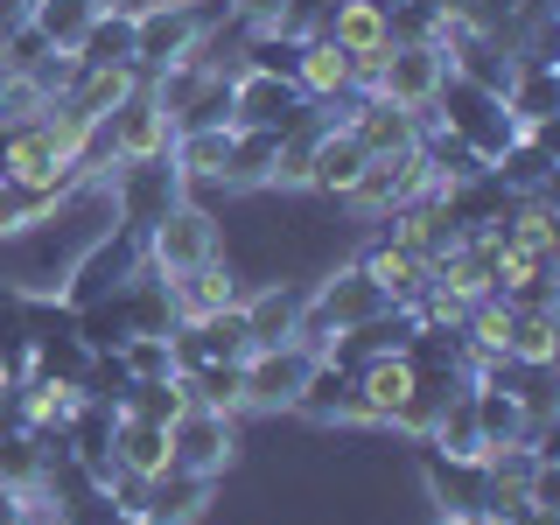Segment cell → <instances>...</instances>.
Listing matches in <instances>:
<instances>
[{"label": "cell", "mask_w": 560, "mask_h": 525, "mask_svg": "<svg viewBox=\"0 0 560 525\" xmlns=\"http://www.w3.org/2000/svg\"><path fill=\"white\" fill-rule=\"evenodd\" d=\"M378 308H393V302H385V288L358 267V259H343V267H329V273L308 288L302 323H294V343H308L315 358H323V343H329V337H343V329L372 323Z\"/></svg>", "instance_id": "1"}, {"label": "cell", "mask_w": 560, "mask_h": 525, "mask_svg": "<svg viewBox=\"0 0 560 525\" xmlns=\"http://www.w3.org/2000/svg\"><path fill=\"white\" fill-rule=\"evenodd\" d=\"M140 253H148V267L154 273H189V267H203V259H218L224 253V224H218V210H203V203H168L162 218L140 232Z\"/></svg>", "instance_id": "2"}, {"label": "cell", "mask_w": 560, "mask_h": 525, "mask_svg": "<svg viewBox=\"0 0 560 525\" xmlns=\"http://www.w3.org/2000/svg\"><path fill=\"white\" fill-rule=\"evenodd\" d=\"M148 267V253H140V232H119V224H105V232L84 245L78 259H70V273H63V302L70 308H84V302H105V294H119L127 280Z\"/></svg>", "instance_id": "3"}, {"label": "cell", "mask_w": 560, "mask_h": 525, "mask_svg": "<svg viewBox=\"0 0 560 525\" xmlns=\"http://www.w3.org/2000/svg\"><path fill=\"white\" fill-rule=\"evenodd\" d=\"M434 119H442L448 133H463L483 162H498V148L518 133L512 113H504V98L490 92V84H477V78H455V70L442 78V92H434Z\"/></svg>", "instance_id": "4"}, {"label": "cell", "mask_w": 560, "mask_h": 525, "mask_svg": "<svg viewBox=\"0 0 560 525\" xmlns=\"http://www.w3.org/2000/svg\"><path fill=\"white\" fill-rule=\"evenodd\" d=\"M315 372L308 343H259L238 358V385H245V413H294V393Z\"/></svg>", "instance_id": "5"}, {"label": "cell", "mask_w": 560, "mask_h": 525, "mask_svg": "<svg viewBox=\"0 0 560 525\" xmlns=\"http://www.w3.org/2000/svg\"><path fill=\"white\" fill-rule=\"evenodd\" d=\"M413 197H434V168H428V154H420V148H399V154H372L343 203L358 210V218L378 224L385 210H399V203H413Z\"/></svg>", "instance_id": "6"}, {"label": "cell", "mask_w": 560, "mask_h": 525, "mask_svg": "<svg viewBox=\"0 0 560 525\" xmlns=\"http://www.w3.org/2000/svg\"><path fill=\"white\" fill-rule=\"evenodd\" d=\"M98 189H105V203H113L119 232H148L168 203H183V175H175L168 162H119Z\"/></svg>", "instance_id": "7"}, {"label": "cell", "mask_w": 560, "mask_h": 525, "mask_svg": "<svg viewBox=\"0 0 560 525\" xmlns=\"http://www.w3.org/2000/svg\"><path fill=\"white\" fill-rule=\"evenodd\" d=\"M238 420L232 413H210V407H183L168 420V463L175 469H197V477H224L238 463Z\"/></svg>", "instance_id": "8"}, {"label": "cell", "mask_w": 560, "mask_h": 525, "mask_svg": "<svg viewBox=\"0 0 560 525\" xmlns=\"http://www.w3.org/2000/svg\"><path fill=\"white\" fill-rule=\"evenodd\" d=\"M197 43H203L197 8H183V0H154V8H140L133 14V70H140V84H148L162 63L189 57Z\"/></svg>", "instance_id": "9"}, {"label": "cell", "mask_w": 560, "mask_h": 525, "mask_svg": "<svg viewBox=\"0 0 560 525\" xmlns=\"http://www.w3.org/2000/svg\"><path fill=\"white\" fill-rule=\"evenodd\" d=\"M448 78V57L442 43H385V63H378V98H393L399 113H420V105H434V92H442Z\"/></svg>", "instance_id": "10"}, {"label": "cell", "mask_w": 560, "mask_h": 525, "mask_svg": "<svg viewBox=\"0 0 560 525\" xmlns=\"http://www.w3.org/2000/svg\"><path fill=\"white\" fill-rule=\"evenodd\" d=\"M105 133H113V154H119V162H168L175 119L162 113V98H154L148 84H133V92L105 113Z\"/></svg>", "instance_id": "11"}, {"label": "cell", "mask_w": 560, "mask_h": 525, "mask_svg": "<svg viewBox=\"0 0 560 525\" xmlns=\"http://www.w3.org/2000/svg\"><path fill=\"white\" fill-rule=\"evenodd\" d=\"M302 113H308V98H302L294 78H267V70H238V78H232V127L288 133Z\"/></svg>", "instance_id": "12"}, {"label": "cell", "mask_w": 560, "mask_h": 525, "mask_svg": "<svg viewBox=\"0 0 560 525\" xmlns=\"http://www.w3.org/2000/svg\"><path fill=\"white\" fill-rule=\"evenodd\" d=\"M294 413L308 420V428H372L364 420V399H358V372H343V364L315 358L308 385L294 393Z\"/></svg>", "instance_id": "13"}, {"label": "cell", "mask_w": 560, "mask_h": 525, "mask_svg": "<svg viewBox=\"0 0 560 525\" xmlns=\"http://www.w3.org/2000/svg\"><path fill=\"white\" fill-rule=\"evenodd\" d=\"M420 448V490H428L434 512H455V518H477L483 512V463H463V455H442L428 442Z\"/></svg>", "instance_id": "14"}, {"label": "cell", "mask_w": 560, "mask_h": 525, "mask_svg": "<svg viewBox=\"0 0 560 525\" xmlns=\"http://www.w3.org/2000/svg\"><path fill=\"white\" fill-rule=\"evenodd\" d=\"M302 302H308L302 280H259V288H245L238 315H245V337H253V350H259V343H294Z\"/></svg>", "instance_id": "15"}, {"label": "cell", "mask_w": 560, "mask_h": 525, "mask_svg": "<svg viewBox=\"0 0 560 525\" xmlns=\"http://www.w3.org/2000/svg\"><path fill=\"white\" fill-rule=\"evenodd\" d=\"M168 294H175V323H203V315H218V308H232L245 302V280L232 273V259H203V267H189V273H175L168 280Z\"/></svg>", "instance_id": "16"}, {"label": "cell", "mask_w": 560, "mask_h": 525, "mask_svg": "<svg viewBox=\"0 0 560 525\" xmlns=\"http://www.w3.org/2000/svg\"><path fill=\"white\" fill-rule=\"evenodd\" d=\"M210 498H218V477H197V469H162V477H148V525H197L210 512Z\"/></svg>", "instance_id": "17"}, {"label": "cell", "mask_w": 560, "mask_h": 525, "mask_svg": "<svg viewBox=\"0 0 560 525\" xmlns=\"http://www.w3.org/2000/svg\"><path fill=\"white\" fill-rule=\"evenodd\" d=\"M364 162H372V154H364L358 140L343 133V119H329L323 140H315V154H308V189H315V197H337V203H343L350 183L364 175Z\"/></svg>", "instance_id": "18"}, {"label": "cell", "mask_w": 560, "mask_h": 525, "mask_svg": "<svg viewBox=\"0 0 560 525\" xmlns=\"http://www.w3.org/2000/svg\"><path fill=\"white\" fill-rule=\"evenodd\" d=\"M358 267L372 273L378 288H385V302H399V308H413V302H420V288L434 280V267H428V259H420V253H407V245H393V238H372V245L358 253Z\"/></svg>", "instance_id": "19"}, {"label": "cell", "mask_w": 560, "mask_h": 525, "mask_svg": "<svg viewBox=\"0 0 560 525\" xmlns=\"http://www.w3.org/2000/svg\"><path fill=\"white\" fill-rule=\"evenodd\" d=\"M553 168H560V154L539 148V140H525V133H512L498 148V162H490V175L504 183V197H553Z\"/></svg>", "instance_id": "20"}, {"label": "cell", "mask_w": 560, "mask_h": 525, "mask_svg": "<svg viewBox=\"0 0 560 525\" xmlns=\"http://www.w3.org/2000/svg\"><path fill=\"white\" fill-rule=\"evenodd\" d=\"M504 113L512 127H533V119H553L560 113V63H539V57H518L512 63V84H504Z\"/></svg>", "instance_id": "21"}, {"label": "cell", "mask_w": 560, "mask_h": 525, "mask_svg": "<svg viewBox=\"0 0 560 525\" xmlns=\"http://www.w3.org/2000/svg\"><path fill=\"white\" fill-rule=\"evenodd\" d=\"M280 162V133L267 127H232V154H224V197H253V189L273 183Z\"/></svg>", "instance_id": "22"}, {"label": "cell", "mask_w": 560, "mask_h": 525, "mask_svg": "<svg viewBox=\"0 0 560 525\" xmlns=\"http://www.w3.org/2000/svg\"><path fill=\"white\" fill-rule=\"evenodd\" d=\"M294 84H302V98L323 105V113H337V105L358 92V84H350V57H343L337 43H323V35H308V43H302V70H294Z\"/></svg>", "instance_id": "23"}, {"label": "cell", "mask_w": 560, "mask_h": 525, "mask_svg": "<svg viewBox=\"0 0 560 525\" xmlns=\"http://www.w3.org/2000/svg\"><path fill=\"white\" fill-rule=\"evenodd\" d=\"M98 0H28V28L43 35L49 49H63V57H78V43L92 35V22H98Z\"/></svg>", "instance_id": "24"}, {"label": "cell", "mask_w": 560, "mask_h": 525, "mask_svg": "<svg viewBox=\"0 0 560 525\" xmlns=\"http://www.w3.org/2000/svg\"><path fill=\"white\" fill-rule=\"evenodd\" d=\"M469 407H477V434L483 448H504V442H533V420H525L512 385H469Z\"/></svg>", "instance_id": "25"}, {"label": "cell", "mask_w": 560, "mask_h": 525, "mask_svg": "<svg viewBox=\"0 0 560 525\" xmlns=\"http://www.w3.org/2000/svg\"><path fill=\"white\" fill-rule=\"evenodd\" d=\"M428 448H442V455H463V463H477L483 455V434H477V407H469V385H455V393L434 407L428 420V434H420Z\"/></svg>", "instance_id": "26"}, {"label": "cell", "mask_w": 560, "mask_h": 525, "mask_svg": "<svg viewBox=\"0 0 560 525\" xmlns=\"http://www.w3.org/2000/svg\"><path fill=\"white\" fill-rule=\"evenodd\" d=\"M113 463L133 469V477H162V469H168V428L119 413V420H113Z\"/></svg>", "instance_id": "27"}, {"label": "cell", "mask_w": 560, "mask_h": 525, "mask_svg": "<svg viewBox=\"0 0 560 525\" xmlns=\"http://www.w3.org/2000/svg\"><path fill=\"white\" fill-rule=\"evenodd\" d=\"M504 232H512V245H525V253H539V259L560 267V210H553V197H512Z\"/></svg>", "instance_id": "28"}, {"label": "cell", "mask_w": 560, "mask_h": 525, "mask_svg": "<svg viewBox=\"0 0 560 525\" xmlns=\"http://www.w3.org/2000/svg\"><path fill=\"white\" fill-rule=\"evenodd\" d=\"M315 35H323V43H337L343 57H364V49H385V14L364 8V0H337Z\"/></svg>", "instance_id": "29"}, {"label": "cell", "mask_w": 560, "mask_h": 525, "mask_svg": "<svg viewBox=\"0 0 560 525\" xmlns=\"http://www.w3.org/2000/svg\"><path fill=\"white\" fill-rule=\"evenodd\" d=\"M504 350H512L518 364H553L560 358V308H512Z\"/></svg>", "instance_id": "30"}, {"label": "cell", "mask_w": 560, "mask_h": 525, "mask_svg": "<svg viewBox=\"0 0 560 525\" xmlns=\"http://www.w3.org/2000/svg\"><path fill=\"white\" fill-rule=\"evenodd\" d=\"M127 308H133V337H168L175 329V294H168V273L140 267L127 280Z\"/></svg>", "instance_id": "31"}, {"label": "cell", "mask_w": 560, "mask_h": 525, "mask_svg": "<svg viewBox=\"0 0 560 525\" xmlns=\"http://www.w3.org/2000/svg\"><path fill=\"white\" fill-rule=\"evenodd\" d=\"M78 63L84 70H119V63H133V14H119V8H105L92 35L78 43Z\"/></svg>", "instance_id": "32"}, {"label": "cell", "mask_w": 560, "mask_h": 525, "mask_svg": "<svg viewBox=\"0 0 560 525\" xmlns=\"http://www.w3.org/2000/svg\"><path fill=\"white\" fill-rule=\"evenodd\" d=\"M133 84H140V70H133V63H119V70H84V63H78V84H70L63 98L78 105L84 119H105V113H113L119 98L133 92Z\"/></svg>", "instance_id": "33"}, {"label": "cell", "mask_w": 560, "mask_h": 525, "mask_svg": "<svg viewBox=\"0 0 560 525\" xmlns=\"http://www.w3.org/2000/svg\"><path fill=\"white\" fill-rule=\"evenodd\" d=\"M78 337H84V350H119V343H127V337H133L127 288L105 294V302H84V308H78Z\"/></svg>", "instance_id": "34"}, {"label": "cell", "mask_w": 560, "mask_h": 525, "mask_svg": "<svg viewBox=\"0 0 560 525\" xmlns=\"http://www.w3.org/2000/svg\"><path fill=\"white\" fill-rule=\"evenodd\" d=\"M189 407V385H183V372L175 378H140V385H127V399H119V413H133V420H154V428H168L175 413Z\"/></svg>", "instance_id": "35"}, {"label": "cell", "mask_w": 560, "mask_h": 525, "mask_svg": "<svg viewBox=\"0 0 560 525\" xmlns=\"http://www.w3.org/2000/svg\"><path fill=\"white\" fill-rule=\"evenodd\" d=\"M63 197L57 189H35V183H8V175H0V238H22L28 224H43L49 210H57Z\"/></svg>", "instance_id": "36"}, {"label": "cell", "mask_w": 560, "mask_h": 525, "mask_svg": "<svg viewBox=\"0 0 560 525\" xmlns=\"http://www.w3.org/2000/svg\"><path fill=\"white\" fill-rule=\"evenodd\" d=\"M43 84L28 78V70H0V127H28V119H43Z\"/></svg>", "instance_id": "37"}, {"label": "cell", "mask_w": 560, "mask_h": 525, "mask_svg": "<svg viewBox=\"0 0 560 525\" xmlns=\"http://www.w3.org/2000/svg\"><path fill=\"white\" fill-rule=\"evenodd\" d=\"M189 127H232V78H210L203 92L175 113V133H189Z\"/></svg>", "instance_id": "38"}, {"label": "cell", "mask_w": 560, "mask_h": 525, "mask_svg": "<svg viewBox=\"0 0 560 525\" xmlns=\"http://www.w3.org/2000/svg\"><path fill=\"white\" fill-rule=\"evenodd\" d=\"M119 364H127L133 385H140V378H175V350H168V337H127V343H119Z\"/></svg>", "instance_id": "39"}, {"label": "cell", "mask_w": 560, "mask_h": 525, "mask_svg": "<svg viewBox=\"0 0 560 525\" xmlns=\"http://www.w3.org/2000/svg\"><path fill=\"white\" fill-rule=\"evenodd\" d=\"M43 57H49V43H43V35H35L28 22L14 28L8 43H0V70H35V63H43Z\"/></svg>", "instance_id": "40"}, {"label": "cell", "mask_w": 560, "mask_h": 525, "mask_svg": "<svg viewBox=\"0 0 560 525\" xmlns=\"http://www.w3.org/2000/svg\"><path fill=\"white\" fill-rule=\"evenodd\" d=\"M280 14H288V0H232L238 28H280Z\"/></svg>", "instance_id": "41"}, {"label": "cell", "mask_w": 560, "mask_h": 525, "mask_svg": "<svg viewBox=\"0 0 560 525\" xmlns=\"http://www.w3.org/2000/svg\"><path fill=\"white\" fill-rule=\"evenodd\" d=\"M28 504H35V483H0V525H28Z\"/></svg>", "instance_id": "42"}, {"label": "cell", "mask_w": 560, "mask_h": 525, "mask_svg": "<svg viewBox=\"0 0 560 525\" xmlns=\"http://www.w3.org/2000/svg\"><path fill=\"white\" fill-rule=\"evenodd\" d=\"M22 22H28V0H0V43H8Z\"/></svg>", "instance_id": "43"}, {"label": "cell", "mask_w": 560, "mask_h": 525, "mask_svg": "<svg viewBox=\"0 0 560 525\" xmlns=\"http://www.w3.org/2000/svg\"><path fill=\"white\" fill-rule=\"evenodd\" d=\"M413 8H428V14H442V22H448V14H463L469 0H413Z\"/></svg>", "instance_id": "44"}, {"label": "cell", "mask_w": 560, "mask_h": 525, "mask_svg": "<svg viewBox=\"0 0 560 525\" xmlns=\"http://www.w3.org/2000/svg\"><path fill=\"white\" fill-rule=\"evenodd\" d=\"M364 8H378V14H393V8H407V0H364Z\"/></svg>", "instance_id": "45"}, {"label": "cell", "mask_w": 560, "mask_h": 525, "mask_svg": "<svg viewBox=\"0 0 560 525\" xmlns=\"http://www.w3.org/2000/svg\"><path fill=\"white\" fill-rule=\"evenodd\" d=\"M434 525H477V518H455V512H434Z\"/></svg>", "instance_id": "46"}, {"label": "cell", "mask_w": 560, "mask_h": 525, "mask_svg": "<svg viewBox=\"0 0 560 525\" xmlns=\"http://www.w3.org/2000/svg\"><path fill=\"white\" fill-rule=\"evenodd\" d=\"M0 154H8V127H0Z\"/></svg>", "instance_id": "47"}, {"label": "cell", "mask_w": 560, "mask_h": 525, "mask_svg": "<svg viewBox=\"0 0 560 525\" xmlns=\"http://www.w3.org/2000/svg\"><path fill=\"white\" fill-rule=\"evenodd\" d=\"M119 525H148V518H119Z\"/></svg>", "instance_id": "48"}]
</instances>
